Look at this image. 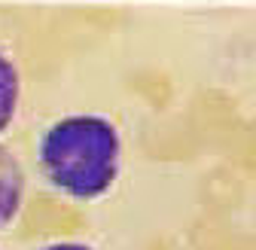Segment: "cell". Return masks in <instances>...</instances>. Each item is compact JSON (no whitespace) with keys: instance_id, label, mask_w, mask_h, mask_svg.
Segmentation results:
<instances>
[{"instance_id":"cell-2","label":"cell","mask_w":256,"mask_h":250,"mask_svg":"<svg viewBox=\"0 0 256 250\" xmlns=\"http://www.w3.org/2000/svg\"><path fill=\"white\" fill-rule=\"evenodd\" d=\"M28 202V171L16 150L0 140V232L10 229Z\"/></svg>"},{"instance_id":"cell-3","label":"cell","mask_w":256,"mask_h":250,"mask_svg":"<svg viewBox=\"0 0 256 250\" xmlns=\"http://www.w3.org/2000/svg\"><path fill=\"white\" fill-rule=\"evenodd\" d=\"M22 92H24V80H22L18 61L12 52L0 46V138L12 128V122L18 116Z\"/></svg>"},{"instance_id":"cell-1","label":"cell","mask_w":256,"mask_h":250,"mask_svg":"<svg viewBox=\"0 0 256 250\" xmlns=\"http://www.w3.org/2000/svg\"><path fill=\"white\" fill-rule=\"evenodd\" d=\"M34 159L40 180L55 196L92 204L116 190L125 168V140L104 113H64L40 132Z\"/></svg>"},{"instance_id":"cell-4","label":"cell","mask_w":256,"mask_h":250,"mask_svg":"<svg viewBox=\"0 0 256 250\" xmlns=\"http://www.w3.org/2000/svg\"><path fill=\"white\" fill-rule=\"evenodd\" d=\"M37 250H98V247H92V244H86V241H76V238H58V241L40 244Z\"/></svg>"}]
</instances>
